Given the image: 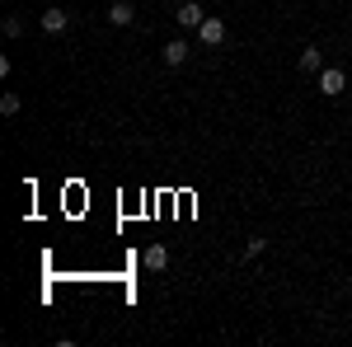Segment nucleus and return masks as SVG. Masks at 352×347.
I'll use <instances>...</instances> for the list:
<instances>
[{"label": "nucleus", "instance_id": "nucleus-1", "mask_svg": "<svg viewBox=\"0 0 352 347\" xmlns=\"http://www.w3.org/2000/svg\"><path fill=\"white\" fill-rule=\"evenodd\" d=\"M343 89H348V76H343L338 66H324V71H320V94H329V99H338Z\"/></svg>", "mask_w": 352, "mask_h": 347}, {"label": "nucleus", "instance_id": "nucleus-2", "mask_svg": "<svg viewBox=\"0 0 352 347\" xmlns=\"http://www.w3.org/2000/svg\"><path fill=\"white\" fill-rule=\"evenodd\" d=\"M197 38H202L207 47H221V43H226V24H221L217 14H207V19L197 24Z\"/></svg>", "mask_w": 352, "mask_h": 347}, {"label": "nucleus", "instance_id": "nucleus-3", "mask_svg": "<svg viewBox=\"0 0 352 347\" xmlns=\"http://www.w3.org/2000/svg\"><path fill=\"white\" fill-rule=\"evenodd\" d=\"M174 19H179V24H184V28H197V24H202V19H207V10H202L197 0H184V5L174 10Z\"/></svg>", "mask_w": 352, "mask_h": 347}, {"label": "nucleus", "instance_id": "nucleus-4", "mask_svg": "<svg viewBox=\"0 0 352 347\" xmlns=\"http://www.w3.org/2000/svg\"><path fill=\"white\" fill-rule=\"evenodd\" d=\"M164 66H184V61H188V43H184V38H174V43H164Z\"/></svg>", "mask_w": 352, "mask_h": 347}, {"label": "nucleus", "instance_id": "nucleus-5", "mask_svg": "<svg viewBox=\"0 0 352 347\" xmlns=\"http://www.w3.org/2000/svg\"><path fill=\"white\" fill-rule=\"evenodd\" d=\"M109 19H113V24H118V28H127V24H132V19H136V10H132V0H113V10H109Z\"/></svg>", "mask_w": 352, "mask_h": 347}, {"label": "nucleus", "instance_id": "nucleus-6", "mask_svg": "<svg viewBox=\"0 0 352 347\" xmlns=\"http://www.w3.org/2000/svg\"><path fill=\"white\" fill-rule=\"evenodd\" d=\"M66 24H71L66 10H43V28H47V33H66Z\"/></svg>", "mask_w": 352, "mask_h": 347}, {"label": "nucleus", "instance_id": "nucleus-7", "mask_svg": "<svg viewBox=\"0 0 352 347\" xmlns=\"http://www.w3.org/2000/svg\"><path fill=\"white\" fill-rule=\"evenodd\" d=\"M164 263H169V249H164V244H151V249H146V267H151V272H160Z\"/></svg>", "mask_w": 352, "mask_h": 347}, {"label": "nucleus", "instance_id": "nucleus-8", "mask_svg": "<svg viewBox=\"0 0 352 347\" xmlns=\"http://www.w3.org/2000/svg\"><path fill=\"white\" fill-rule=\"evenodd\" d=\"M300 71H324V56H320V47H305V52H300Z\"/></svg>", "mask_w": 352, "mask_h": 347}, {"label": "nucleus", "instance_id": "nucleus-9", "mask_svg": "<svg viewBox=\"0 0 352 347\" xmlns=\"http://www.w3.org/2000/svg\"><path fill=\"white\" fill-rule=\"evenodd\" d=\"M0 113L14 117V113H19V94H5V99H0Z\"/></svg>", "mask_w": 352, "mask_h": 347}, {"label": "nucleus", "instance_id": "nucleus-10", "mask_svg": "<svg viewBox=\"0 0 352 347\" xmlns=\"http://www.w3.org/2000/svg\"><path fill=\"white\" fill-rule=\"evenodd\" d=\"M263 249H268V240H249V244H244V258H258Z\"/></svg>", "mask_w": 352, "mask_h": 347}]
</instances>
